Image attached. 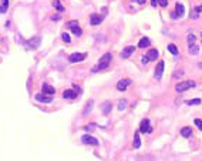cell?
I'll use <instances>...</instances> for the list:
<instances>
[{"label": "cell", "mask_w": 202, "mask_h": 161, "mask_svg": "<svg viewBox=\"0 0 202 161\" xmlns=\"http://www.w3.org/2000/svg\"><path fill=\"white\" fill-rule=\"evenodd\" d=\"M113 60V54L111 53H105L101 59H100L98 64L93 69V73H97V71H101V70H105L108 66H110V63Z\"/></svg>", "instance_id": "1"}, {"label": "cell", "mask_w": 202, "mask_h": 161, "mask_svg": "<svg viewBox=\"0 0 202 161\" xmlns=\"http://www.w3.org/2000/svg\"><path fill=\"white\" fill-rule=\"evenodd\" d=\"M195 86V81H182V83H178V84L175 86V90L178 91V93H182V91H187L188 89L194 87Z\"/></svg>", "instance_id": "2"}, {"label": "cell", "mask_w": 202, "mask_h": 161, "mask_svg": "<svg viewBox=\"0 0 202 161\" xmlns=\"http://www.w3.org/2000/svg\"><path fill=\"white\" fill-rule=\"evenodd\" d=\"M67 27H70L71 32H73L77 37H80L81 34H83V30H81L80 26H78V22H75V20H70V22L67 23Z\"/></svg>", "instance_id": "3"}, {"label": "cell", "mask_w": 202, "mask_h": 161, "mask_svg": "<svg viewBox=\"0 0 202 161\" xmlns=\"http://www.w3.org/2000/svg\"><path fill=\"white\" fill-rule=\"evenodd\" d=\"M152 131V127L150 126V120L145 119L142 120L141 124H140V133H144V134H150Z\"/></svg>", "instance_id": "4"}, {"label": "cell", "mask_w": 202, "mask_h": 161, "mask_svg": "<svg viewBox=\"0 0 202 161\" xmlns=\"http://www.w3.org/2000/svg\"><path fill=\"white\" fill-rule=\"evenodd\" d=\"M81 141L84 143V144H90V146H98L100 143L98 140L93 136H90V134H84L83 137H81Z\"/></svg>", "instance_id": "5"}, {"label": "cell", "mask_w": 202, "mask_h": 161, "mask_svg": "<svg viewBox=\"0 0 202 161\" xmlns=\"http://www.w3.org/2000/svg\"><path fill=\"white\" fill-rule=\"evenodd\" d=\"M164 66L165 63L161 60V62H158V64H157V67H155V73H154V77L155 80H160L161 76H162V73H164Z\"/></svg>", "instance_id": "6"}, {"label": "cell", "mask_w": 202, "mask_h": 161, "mask_svg": "<svg viewBox=\"0 0 202 161\" xmlns=\"http://www.w3.org/2000/svg\"><path fill=\"white\" fill-rule=\"evenodd\" d=\"M84 59H85L84 53H73V54H70V57H68V62L70 63H78V62H83Z\"/></svg>", "instance_id": "7"}, {"label": "cell", "mask_w": 202, "mask_h": 161, "mask_svg": "<svg viewBox=\"0 0 202 161\" xmlns=\"http://www.w3.org/2000/svg\"><path fill=\"white\" fill-rule=\"evenodd\" d=\"M131 84V80L130 79H124V80H120L117 83V90L118 91H125L127 90V87Z\"/></svg>", "instance_id": "8"}, {"label": "cell", "mask_w": 202, "mask_h": 161, "mask_svg": "<svg viewBox=\"0 0 202 161\" xmlns=\"http://www.w3.org/2000/svg\"><path fill=\"white\" fill-rule=\"evenodd\" d=\"M26 46H27V49H37L38 46H40V37L38 36H36V37L33 39H30L27 43H26Z\"/></svg>", "instance_id": "9"}, {"label": "cell", "mask_w": 202, "mask_h": 161, "mask_svg": "<svg viewBox=\"0 0 202 161\" xmlns=\"http://www.w3.org/2000/svg\"><path fill=\"white\" fill-rule=\"evenodd\" d=\"M101 22H103V17H101L100 14L93 13L90 16V23H91V26H98Z\"/></svg>", "instance_id": "10"}, {"label": "cell", "mask_w": 202, "mask_h": 161, "mask_svg": "<svg viewBox=\"0 0 202 161\" xmlns=\"http://www.w3.org/2000/svg\"><path fill=\"white\" fill-rule=\"evenodd\" d=\"M134 52H135V47H134V46H127V47L121 52V57L122 59H128Z\"/></svg>", "instance_id": "11"}, {"label": "cell", "mask_w": 202, "mask_h": 161, "mask_svg": "<svg viewBox=\"0 0 202 161\" xmlns=\"http://www.w3.org/2000/svg\"><path fill=\"white\" fill-rule=\"evenodd\" d=\"M93 107H94V101H93V100H88V103L85 104V107H84V110H83L81 116L85 117L87 114H90V113H91V110H93Z\"/></svg>", "instance_id": "12"}, {"label": "cell", "mask_w": 202, "mask_h": 161, "mask_svg": "<svg viewBox=\"0 0 202 161\" xmlns=\"http://www.w3.org/2000/svg\"><path fill=\"white\" fill-rule=\"evenodd\" d=\"M36 100L40 101V103H46V104H50V103L53 101L51 96H50V97H46L44 94H36Z\"/></svg>", "instance_id": "13"}, {"label": "cell", "mask_w": 202, "mask_h": 161, "mask_svg": "<svg viewBox=\"0 0 202 161\" xmlns=\"http://www.w3.org/2000/svg\"><path fill=\"white\" fill-rule=\"evenodd\" d=\"M111 109H113V104H111L110 101H105V103L101 106V111H103L104 116H108V114L111 113Z\"/></svg>", "instance_id": "14"}, {"label": "cell", "mask_w": 202, "mask_h": 161, "mask_svg": "<svg viewBox=\"0 0 202 161\" xmlns=\"http://www.w3.org/2000/svg\"><path fill=\"white\" fill-rule=\"evenodd\" d=\"M147 57H148V60H150V62L157 60V57H158V50H157V49H151L150 52L147 53Z\"/></svg>", "instance_id": "15"}, {"label": "cell", "mask_w": 202, "mask_h": 161, "mask_svg": "<svg viewBox=\"0 0 202 161\" xmlns=\"http://www.w3.org/2000/svg\"><path fill=\"white\" fill-rule=\"evenodd\" d=\"M43 93H46L48 96H53V94H56V90L50 84H43Z\"/></svg>", "instance_id": "16"}, {"label": "cell", "mask_w": 202, "mask_h": 161, "mask_svg": "<svg viewBox=\"0 0 202 161\" xmlns=\"http://www.w3.org/2000/svg\"><path fill=\"white\" fill-rule=\"evenodd\" d=\"M132 146H134V148H135V150H138V148L141 147V138H140V133L134 134V141H132Z\"/></svg>", "instance_id": "17"}, {"label": "cell", "mask_w": 202, "mask_h": 161, "mask_svg": "<svg viewBox=\"0 0 202 161\" xmlns=\"http://www.w3.org/2000/svg\"><path fill=\"white\" fill-rule=\"evenodd\" d=\"M175 12H177V14H178V17H182L184 13H185V9H184V5L182 3H177L175 5Z\"/></svg>", "instance_id": "18"}, {"label": "cell", "mask_w": 202, "mask_h": 161, "mask_svg": "<svg viewBox=\"0 0 202 161\" xmlns=\"http://www.w3.org/2000/svg\"><path fill=\"white\" fill-rule=\"evenodd\" d=\"M63 97H64V99H70V100H73V99H75V97H77V91L66 90L64 93H63Z\"/></svg>", "instance_id": "19"}, {"label": "cell", "mask_w": 202, "mask_h": 161, "mask_svg": "<svg viewBox=\"0 0 202 161\" xmlns=\"http://www.w3.org/2000/svg\"><path fill=\"white\" fill-rule=\"evenodd\" d=\"M150 46V39L148 37H142L140 42H138V47L140 49H145Z\"/></svg>", "instance_id": "20"}, {"label": "cell", "mask_w": 202, "mask_h": 161, "mask_svg": "<svg viewBox=\"0 0 202 161\" xmlns=\"http://www.w3.org/2000/svg\"><path fill=\"white\" fill-rule=\"evenodd\" d=\"M181 136L185 138H188L192 136V130H191V127H184L182 130H181Z\"/></svg>", "instance_id": "21"}, {"label": "cell", "mask_w": 202, "mask_h": 161, "mask_svg": "<svg viewBox=\"0 0 202 161\" xmlns=\"http://www.w3.org/2000/svg\"><path fill=\"white\" fill-rule=\"evenodd\" d=\"M10 2L9 0H2V5H0V13L5 14L6 12H7V7H9Z\"/></svg>", "instance_id": "22"}, {"label": "cell", "mask_w": 202, "mask_h": 161, "mask_svg": "<svg viewBox=\"0 0 202 161\" xmlns=\"http://www.w3.org/2000/svg\"><path fill=\"white\" fill-rule=\"evenodd\" d=\"M188 52H189V54H194V56H195V54H198V52H199V47H198L197 44H191V46H189L188 47Z\"/></svg>", "instance_id": "23"}, {"label": "cell", "mask_w": 202, "mask_h": 161, "mask_svg": "<svg viewBox=\"0 0 202 161\" xmlns=\"http://www.w3.org/2000/svg\"><path fill=\"white\" fill-rule=\"evenodd\" d=\"M167 49H168V52L171 53V54H178V47H177L175 44H172V43H171V44H168V46H167Z\"/></svg>", "instance_id": "24"}, {"label": "cell", "mask_w": 202, "mask_h": 161, "mask_svg": "<svg viewBox=\"0 0 202 161\" xmlns=\"http://www.w3.org/2000/svg\"><path fill=\"white\" fill-rule=\"evenodd\" d=\"M53 6L57 9V12H60V13H61V12H64V7L61 6L60 0H54V2H53Z\"/></svg>", "instance_id": "25"}, {"label": "cell", "mask_w": 202, "mask_h": 161, "mask_svg": "<svg viewBox=\"0 0 202 161\" xmlns=\"http://www.w3.org/2000/svg\"><path fill=\"white\" fill-rule=\"evenodd\" d=\"M199 103H201V99H192V100H188V101H187L188 106H198Z\"/></svg>", "instance_id": "26"}, {"label": "cell", "mask_w": 202, "mask_h": 161, "mask_svg": "<svg viewBox=\"0 0 202 161\" xmlns=\"http://www.w3.org/2000/svg\"><path fill=\"white\" fill-rule=\"evenodd\" d=\"M125 107H127V101H125V100H121L120 104H118V110L122 111V110H125Z\"/></svg>", "instance_id": "27"}, {"label": "cell", "mask_w": 202, "mask_h": 161, "mask_svg": "<svg viewBox=\"0 0 202 161\" xmlns=\"http://www.w3.org/2000/svg\"><path fill=\"white\" fill-rule=\"evenodd\" d=\"M84 128L87 130V131H94V130H95V124H87Z\"/></svg>", "instance_id": "28"}, {"label": "cell", "mask_w": 202, "mask_h": 161, "mask_svg": "<svg viewBox=\"0 0 202 161\" xmlns=\"http://www.w3.org/2000/svg\"><path fill=\"white\" fill-rule=\"evenodd\" d=\"M194 123H195V126H197V127H198V128H199V130L202 131V120L195 119V121H194Z\"/></svg>", "instance_id": "29"}, {"label": "cell", "mask_w": 202, "mask_h": 161, "mask_svg": "<svg viewBox=\"0 0 202 161\" xmlns=\"http://www.w3.org/2000/svg\"><path fill=\"white\" fill-rule=\"evenodd\" d=\"M61 39H63V40H64L66 43H70V36H68L67 33H63V34H61Z\"/></svg>", "instance_id": "30"}, {"label": "cell", "mask_w": 202, "mask_h": 161, "mask_svg": "<svg viewBox=\"0 0 202 161\" xmlns=\"http://www.w3.org/2000/svg\"><path fill=\"white\" fill-rule=\"evenodd\" d=\"M158 5H160L161 7H167V6H168V0H158Z\"/></svg>", "instance_id": "31"}, {"label": "cell", "mask_w": 202, "mask_h": 161, "mask_svg": "<svg viewBox=\"0 0 202 161\" xmlns=\"http://www.w3.org/2000/svg\"><path fill=\"white\" fill-rule=\"evenodd\" d=\"M188 42H189V44L195 42V36H194L192 33H191V34H188Z\"/></svg>", "instance_id": "32"}, {"label": "cell", "mask_w": 202, "mask_h": 161, "mask_svg": "<svg viewBox=\"0 0 202 161\" xmlns=\"http://www.w3.org/2000/svg\"><path fill=\"white\" fill-rule=\"evenodd\" d=\"M182 74H184V71H182V70L175 71V73H174V77H179V76H182Z\"/></svg>", "instance_id": "33"}, {"label": "cell", "mask_w": 202, "mask_h": 161, "mask_svg": "<svg viewBox=\"0 0 202 161\" xmlns=\"http://www.w3.org/2000/svg\"><path fill=\"white\" fill-rule=\"evenodd\" d=\"M157 5H158V0H151V6L152 7H157Z\"/></svg>", "instance_id": "34"}, {"label": "cell", "mask_w": 202, "mask_h": 161, "mask_svg": "<svg viewBox=\"0 0 202 161\" xmlns=\"http://www.w3.org/2000/svg\"><path fill=\"white\" fill-rule=\"evenodd\" d=\"M171 17H172V19H177V17H178V14H177V12H172V13H171Z\"/></svg>", "instance_id": "35"}, {"label": "cell", "mask_w": 202, "mask_h": 161, "mask_svg": "<svg viewBox=\"0 0 202 161\" xmlns=\"http://www.w3.org/2000/svg\"><path fill=\"white\" fill-rule=\"evenodd\" d=\"M132 2H137L138 5H144V3H145L147 0H132Z\"/></svg>", "instance_id": "36"}, {"label": "cell", "mask_w": 202, "mask_h": 161, "mask_svg": "<svg viewBox=\"0 0 202 161\" xmlns=\"http://www.w3.org/2000/svg\"><path fill=\"white\" fill-rule=\"evenodd\" d=\"M148 62H150V60H148V57H147V56H144V59H142V63H144V64H147Z\"/></svg>", "instance_id": "37"}, {"label": "cell", "mask_w": 202, "mask_h": 161, "mask_svg": "<svg viewBox=\"0 0 202 161\" xmlns=\"http://www.w3.org/2000/svg\"><path fill=\"white\" fill-rule=\"evenodd\" d=\"M198 66H199V67H201V69H202V63H199V64H198Z\"/></svg>", "instance_id": "38"}, {"label": "cell", "mask_w": 202, "mask_h": 161, "mask_svg": "<svg viewBox=\"0 0 202 161\" xmlns=\"http://www.w3.org/2000/svg\"><path fill=\"white\" fill-rule=\"evenodd\" d=\"M201 34H202V33H201Z\"/></svg>", "instance_id": "39"}]
</instances>
